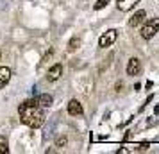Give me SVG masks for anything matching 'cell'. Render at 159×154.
Wrapping results in <instances>:
<instances>
[{"label": "cell", "mask_w": 159, "mask_h": 154, "mask_svg": "<svg viewBox=\"0 0 159 154\" xmlns=\"http://www.w3.org/2000/svg\"><path fill=\"white\" fill-rule=\"evenodd\" d=\"M18 113H20V120H22V124L29 125V127H32V129L41 127L43 122H45V115H43V111L39 110V106L27 104V100H25L23 104H20Z\"/></svg>", "instance_id": "cell-1"}, {"label": "cell", "mask_w": 159, "mask_h": 154, "mask_svg": "<svg viewBox=\"0 0 159 154\" xmlns=\"http://www.w3.org/2000/svg\"><path fill=\"white\" fill-rule=\"evenodd\" d=\"M159 32V18H148L147 22H143V27H141V38L143 40H152Z\"/></svg>", "instance_id": "cell-2"}, {"label": "cell", "mask_w": 159, "mask_h": 154, "mask_svg": "<svg viewBox=\"0 0 159 154\" xmlns=\"http://www.w3.org/2000/svg\"><path fill=\"white\" fill-rule=\"evenodd\" d=\"M116 38H118V30L116 29H109L106 30L104 34L100 36V40H98V47L100 49H106V47H111V45L116 41Z\"/></svg>", "instance_id": "cell-3"}, {"label": "cell", "mask_w": 159, "mask_h": 154, "mask_svg": "<svg viewBox=\"0 0 159 154\" xmlns=\"http://www.w3.org/2000/svg\"><path fill=\"white\" fill-rule=\"evenodd\" d=\"M141 61L138 58H130L129 63H127V75H130V77H134V75H139L141 73Z\"/></svg>", "instance_id": "cell-4"}, {"label": "cell", "mask_w": 159, "mask_h": 154, "mask_svg": "<svg viewBox=\"0 0 159 154\" xmlns=\"http://www.w3.org/2000/svg\"><path fill=\"white\" fill-rule=\"evenodd\" d=\"M61 75H63V65H61V63H56V65H52L50 70L47 72V81L56 82Z\"/></svg>", "instance_id": "cell-5"}, {"label": "cell", "mask_w": 159, "mask_h": 154, "mask_svg": "<svg viewBox=\"0 0 159 154\" xmlns=\"http://www.w3.org/2000/svg\"><path fill=\"white\" fill-rule=\"evenodd\" d=\"M68 113L72 115V117H82V113H84V110H82V104L77 100V99H72L70 102H68Z\"/></svg>", "instance_id": "cell-6"}, {"label": "cell", "mask_w": 159, "mask_h": 154, "mask_svg": "<svg viewBox=\"0 0 159 154\" xmlns=\"http://www.w3.org/2000/svg\"><path fill=\"white\" fill-rule=\"evenodd\" d=\"M145 20H147V13H145L143 9H139V11H136L134 15L130 16L129 25H130V27H138V25H141Z\"/></svg>", "instance_id": "cell-7"}, {"label": "cell", "mask_w": 159, "mask_h": 154, "mask_svg": "<svg viewBox=\"0 0 159 154\" xmlns=\"http://www.w3.org/2000/svg\"><path fill=\"white\" fill-rule=\"evenodd\" d=\"M11 68L7 66H0V88H4V86H7V82L11 81Z\"/></svg>", "instance_id": "cell-8"}, {"label": "cell", "mask_w": 159, "mask_h": 154, "mask_svg": "<svg viewBox=\"0 0 159 154\" xmlns=\"http://www.w3.org/2000/svg\"><path fill=\"white\" fill-rule=\"evenodd\" d=\"M138 2H139V0H116V6H118L120 11L127 13V11H130V9L136 6Z\"/></svg>", "instance_id": "cell-9"}, {"label": "cell", "mask_w": 159, "mask_h": 154, "mask_svg": "<svg viewBox=\"0 0 159 154\" xmlns=\"http://www.w3.org/2000/svg\"><path fill=\"white\" fill-rule=\"evenodd\" d=\"M36 99H38V106H39V108H50L52 102H54L52 95H48V93H41V95L36 97Z\"/></svg>", "instance_id": "cell-10"}, {"label": "cell", "mask_w": 159, "mask_h": 154, "mask_svg": "<svg viewBox=\"0 0 159 154\" xmlns=\"http://www.w3.org/2000/svg\"><path fill=\"white\" fill-rule=\"evenodd\" d=\"M9 152V143L6 136H0V154H7Z\"/></svg>", "instance_id": "cell-11"}, {"label": "cell", "mask_w": 159, "mask_h": 154, "mask_svg": "<svg viewBox=\"0 0 159 154\" xmlns=\"http://www.w3.org/2000/svg\"><path fill=\"white\" fill-rule=\"evenodd\" d=\"M79 47H80V38H72L70 43H68V50L73 52V50H77Z\"/></svg>", "instance_id": "cell-12"}, {"label": "cell", "mask_w": 159, "mask_h": 154, "mask_svg": "<svg viewBox=\"0 0 159 154\" xmlns=\"http://www.w3.org/2000/svg\"><path fill=\"white\" fill-rule=\"evenodd\" d=\"M109 2H111V0H98V2L93 6V9H95V11H100V9H104L106 6H107Z\"/></svg>", "instance_id": "cell-13"}, {"label": "cell", "mask_w": 159, "mask_h": 154, "mask_svg": "<svg viewBox=\"0 0 159 154\" xmlns=\"http://www.w3.org/2000/svg\"><path fill=\"white\" fill-rule=\"evenodd\" d=\"M66 142H68V140H66V136H59V138L56 140V145H57V147H65Z\"/></svg>", "instance_id": "cell-14"}, {"label": "cell", "mask_w": 159, "mask_h": 154, "mask_svg": "<svg viewBox=\"0 0 159 154\" xmlns=\"http://www.w3.org/2000/svg\"><path fill=\"white\" fill-rule=\"evenodd\" d=\"M52 54H54V49H48V52H47V54L43 56V63H47V61L52 58Z\"/></svg>", "instance_id": "cell-15"}, {"label": "cell", "mask_w": 159, "mask_h": 154, "mask_svg": "<svg viewBox=\"0 0 159 154\" xmlns=\"http://www.w3.org/2000/svg\"><path fill=\"white\" fill-rule=\"evenodd\" d=\"M147 147H148V143H141V145H139V149H141V151H145Z\"/></svg>", "instance_id": "cell-16"}, {"label": "cell", "mask_w": 159, "mask_h": 154, "mask_svg": "<svg viewBox=\"0 0 159 154\" xmlns=\"http://www.w3.org/2000/svg\"><path fill=\"white\" fill-rule=\"evenodd\" d=\"M154 113H156V115H159V104L156 106V108H154Z\"/></svg>", "instance_id": "cell-17"}, {"label": "cell", "mask_w": 159, "mask_h": 154, "mask_svg": "<svg viewBox=\"0 0 159 154\" xmlns=\"http://www.w3.org/2000/svg\"><path fill=\"white\" fill-rule=\"evenodd\" d=\"M0 58H2V52H0Z\"/></svg>", "instance_id": "cell-18"}]
</instances>
